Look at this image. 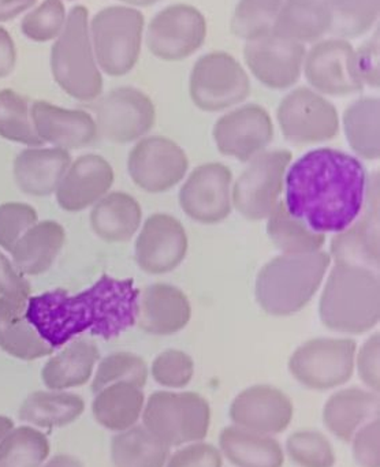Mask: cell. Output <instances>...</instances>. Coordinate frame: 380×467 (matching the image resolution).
Instances as JSON below:
<instances>
[{
	"label": "cell",
	"mask_w": 380,
	"mask_h": 467,
	"mask_svg": "<svg viewBox=\"0 0 380 467\" xmlns=\"http://www.w3.org/2000/svg\"><path fill=\"white\" fill-rule=\"evenodd\" d=\"M367 180L364 164L356 156L318 148L291 161L283 204L316 232L337 234L359 216Z\"/></svg>",
	"instance_id": "2"
},
{
	"label": "cell",
	"mask_w": 380,
	"mask_h": 467,
	"mask_svg": "<svg viewBox=\"0 0 380 467\" xmlns=\"http://www.w3.org/2000/svg\"><path fill=\"white\" fill-rule=\"evenodd\" d=\"M188 249L184 224L169 213H153L137 233L134 260L147 274H169L184 263Z\"/></svg>",
	"instance_id": "17"
},
{
	"label": "cell",
	"mask_w": 380,
	"mask_h": 467,
	"mask_svg": "<svg viewBox=\"0 0 380 467\" xmlns=\"http://www.w3.org/2000/svg\"><path fill=\"white\" fill-rule=\"evenodd\" d=\"M71 161L70 152L59 148L27 147L14 159V181L27 196H51Z\"/></svg>",
	"instance_id": "24"
},
{
	"label": "cell",
	"mask_w": 380,
	"mask_h": 467,
	"mask_svg": "<svg viewBox=\"0 0 380 467\" xmlns=\"http://www.w3.org/2000/svg\"><path fill=\"white\" fill-rule=\"evenodd\" d=\"M252 84L245 66L226 51L201 55L189 74L192 103L204 112H225L245 103Z\"/></svg>",
	"instance_id": "6"
},
{
	"label": "cell",
	"mask_w": 380,
	"mask_h": 467,
	"mask_svg": "<svg viewBox=\"0 0 380 467\" xmlns=\"http://www.w3.org/2000/svg\"><path fill=\"white\" fill-rule=\"evenodd\" d=\"M352 451L360 467H380V422L373 420L363 425L351 441Z\"/></svg>",
	"instance_id": "46"
},
{
	"label": "cell",
	"mask_w": 380,
	"mask_h": 467,
	"mask_svg": "<svg viewBox=\"0 0 380 467\" xmlns=\"http://www.w3.org/2000/svg\"><path fill=\"white\" fill-rule=\"evenodd\" d=\"M283 2L238 0L230 19L231 33L245 43L271 32Z\"/></svg>",
	"instance_id": "39"
},
{
	"label": "cell",
	"mask_w": 380,
	"mask_h": 467,
	"mask_svg": "<svg viewBox=\"0 0 380 467\" xmlns=\"http://www.w3.org/2000/svg\"><path fill=\"white\" fill-rule=\"evenodd\" d=\"M357 74L363 88L378 89L380 87V36L379 26L365 36L359 47H354Z\"/></svg>",
	"instance_id": "45"
},
{
	"label": "cell",
	"mask_w": 380,
	"mask_h": 467,
	"mask_svg": "<svg viewBox=\"0 0 380 467\" xmlns=\"http://www.w3.org/2000/svg\"><path fill=\"white\" fill-rule=\"evenodd\" d=\"M231 170L222 163H204L188 172L178 194L181 210L200 224H217L233 213Z\"/></svg>",
	"instance_id": "13"
},
{
	"label": "cell",
	"mask_w": 380,
	"mask_h": 467,
	"mask_svg": "<svg viewBox=\"0 0 380 467\" xmlns=\"http://www.w3.org/2000/svg\"><path fill=\"white\" fill-rule=\"evenodd\" d=\"M90 229L101 241L122 244L131 241L142 224V210L136 199L123 192H110L90 213Z\"/></svg>",
	"instance_id": "27"
},
{
	"label": "cell",
	"mask_w": 380,
	"mask_h": 467,
	"mask_svg": "<svg viewBox=\"0 0 380 467\" xmlns=\"http://www.w3.org/2000/svg\"><path fill=\"white\" fill-rule=\"evenodd\" d=\"M100 351L88 339H76L63 346L59 353L44 365L41 379L48 389L68 391L84 386L95 372Z\"/></svg>",
	"instance_id": "30"
},
{
	"label": "cell",
	"mask_w": 380,
	"mask_h": 467,
	"mask_svg": "<svg viewBox=\"0 0 380 467\" xmlns=\"http://www.w3.org/2000/svg\"><path fill=\"white\" fill-rule=\"evenodd\" d=\"M379 392L362 387H349L334 392L323 409L327 430L345 443L354 433L373 420L379 419Z\"/></svg>",
	"instance_id": "25"
},
{
	"label": "cell",
	"mask_w": 380,
	"mask_h": 467,
	"mask_svg": "<svg viewBox=\"0 0 380 467\" xmlns=\"http://www.w3.org/2000/svg\"><path fill=\"white\" fill-rule=\"evenodd\" d=\"M332 14L330 36L359 40L378 27L380 0H327Z\"/></svg>",
	"instance_id": "37"
},
{
	"label": "cell",
	"mask_w": 380,
	"mask_h": 467,
	"mask_svg": "<svg viewBox=\"0 0 380 467\" xmlns=\"http://www.w3.org/2000/svg\"><path fill=\"white\" fill-rule=\"evenodd\" d=\"M302 77L308 87L326 98H343L362 92L357 74L354 44L327 36L307 47Z\"/></svg>",
	"instance_id": "10"
},
{
	"label": "cell",
	"mask_w": 380,
	"mask_h": 467,
	"mask_svg": "<svg viewBox=\"0 0 380 467\" xmlns=\"http://www.w3.org/2000/svg\"><path fill=\"white\" fill-rule=\"evenodd\" d=\"M286 452L300 467H332L337 461L329 439L318 431H299L289 436Z\"/></svg>",
	"instance_id": "41"
},
{
	"label": "cell",
	"mask_w": 380,
	"mask_h": 467,
	"mask_svg": "<svg viewBox=\"0 0 380 467\" xmlns=\"http://www.w3.org/2000/svg\"><path fill=\"white\" fill-rule=\"evenodd\" d=\"M170 447L156 439L144 425H134L111 439L114 467H164Z\"/></svg>",
	"instance_id": "36"
},
{
	"label": "cell",
	"mask_w": 380,
	"mask_h": 467,
	"mask_svg": "<svg viewBox=\"0 0 380 467\" xmlns=\"http://www.w3.org/2000/svg\"><path fill=\"white\" fill-rule=\"evenodd\" d=\"M293 402L274 386L258 384L239 392L230 406V419L236 427L275 436L285 432L293 420Z\"/></svg>",
	"instance_id": "19"
},
{
	"label": "cell",
	"mask_w": 380,
	"mask_h": 467,
	"mask_svg": "<svg viewBox=\"0 0 380 467\" xmlns=\"http://www.w3.org/2000/svg\"><path fill=\"white\" fill-rule=\"evenodd\" d=\"M37 222V213L32 205L24 202L0 205V247L10 253L18 239Z\"/></svg>",
	"instance_id": "44"
},
{
	"label": "cell",
	"mask_w": 380,
	"mask_h": 467,
	"mask_svg": "<svg viewBox=\"0 0 380 467\" xmlns=\"http://www.w3.org/2000/svg\"><path fill=\"white\" fill-rule=\"evenodd\" d=\"M128 171L134 185L142 191L166 193L185 180L189 159L185 150L174 140L145 136L129 153Z\"/></svg>",
	"instance_id": "11"
},
{
	"label": "cell",
	"mask_w": 380,
	"mask_h": 467,
	"mask_svg": "<svg viewBox=\"0 0 380 467\" xmlns=\"http://www.w3.org/2000/svg\"><path fill=\"white\" fill-rule=\"evenodd\" d=\"M85 410L79 395L68 391L32 392L19 408L21 421L41 430H55L73 424Z\"/></svg>",
	"instance_id": "34"
},
{
	"label": "cell",
	"mask_w": 380,
	"mask_h": 467,
	"mask_svg": "<svg viewBox=\"0 0 380 467\" xmlns=\"http://www.w3.org/2000/svg\"><path fill=\"white\" fill-rule=\"evenodd\" d=\"M114 169L100 155L88 153L71 161L55 197L68 213H81L103 199L114 185Z\"/></svg>",
	"instance_id": "20"
},
{
	"label": "cell",
	"mask_w": 380,
	"mask_h": 467,
	"mask_svg": "<svg viewBox=\"0 0 380 467\" xmlns=\"http://www.w3.org/2000/svg\"><path fill=\"white\" fill-rule=\"evenodd\" d=\"M208 36L206 16L195 5L180 3L162 11L150 30V44L159 57L184 60L203 48Z\"/></svg>",
	"instance_id": "18"
},
{
	"label": "cell",
	"mask_w": 380,
	"mask_h": 467,
	"mask_svg": "<svg viewBox=\"0 0 380 467\" xmlns=\"http://www.w3.org/2000/svg\"><path fill=\"white\" fill-rule=\"evenodd\" d=\"M356 351L352 337H315L294 350L289 359V372L305 389H334L354 376Z\"/></svg>",
	"instance_id": "8"
},
{
	"label": "cell",
	"mask_w": 380,
	"mask_h": 467,
	"mask_svg": "<svg viewBox=\"0 0 380 467\" xmlns=\"http://www.w3.org/2000/svg\"><path fill=\"white\" fill-rule=\"evenodd\" d=\"M48 455V439L29 425L13 428L0 443V467H40Z\"/></svg>",
	"instance_id": "38"
},
{
	"label": "cell",
	"mask_w": 380,
	"mask_h": 467,
	"mask_svg": "<svg viewBox=\"0 0 380 467\" xmlns=\"http://www.w3.org/2000/svg\"><path fill=\"white\" fill-rule=\"evenodd\" d=\"M379 174H368L364 204L359 216L343 232L332 234V263L354 264L379 271L380 265Z\"/></svg>",
	"instance_id": "15"
},
{
	"label": "cell",
	"mask_w": 380,
	"mask_h": 467,
	"mask_svg": "<svg viewBox=\"0 0 380 467\" xmlns=\"http://www.w3.org/2000/svg\"><path fill=\"white\" fill-rule=\"evenodd\" d=\"M148 369L147 362L134 353H112L106 358L99 359L96 365L95 376L92 380L93 395L111 384L131 383L144 389L147 384Z\"/></svg>",
	"instance_id": "40"
},
{
	"label": "cell",
	"mask_w": 380,
	"mask_h": 467,
	"mask_svg": "<svg viewBox=\"0 0 380 467\" xmlns=\"http://www.w3.org/2000/svg\"><path fill=\"white\" fill-rule=\"evenodd\" d=\"M192 305L180 287L169 283L145 285L137 299L136 326L153 337H170L188 326Z\"/></svg>",
	"instance_id": "21"
},
{
	"label": "cell",
	"mask_w": 380,
	"mask_h": 467,
	"mask_svg": "<svg viewBox=\"0 0 380 467\" xmlns=\"http://www.w3.org/2000/svg\"><path fill=\"white\" fill-rule=\"evenodd\" d=\"M0 137L26 147L44 145L36 134L25 104L10 95L0 96Z\"/></svg>",
	"instance_id": "42"
},
{
	"label": "cell",
	"mask_w": 380,
	"mask_h": 467,
	"mask_svg": "<svg viewBox=\"0 0 380 467\" xmlns=\"http://www.w3.org/2000/svg\"><path fill=\"white\" fill-rule=\"evenodd\" d=\"M267 234L275 249L285 255H310L322 252L326 235L308 226L304 221L289 213L282 202L269 213Z\"/></svg>",
	"instance_id": "35"
},
{
	"label": "cell",
	"mask_w": 380,
	"mask_h": 467,
	"mask_svg": "<svg viewBox=\"0 0 380 467\" xmlns=\"http://www.w3.org/2000/svg\"><path fill=\"white\" fill-rule=\"evenodd\" d=\"M145 395L142 387L117 383L96 392L92 402L96 421L112 432H122L134 427L142 419Z\"/></svg>",
	"instance_id": "32"
},
{
	"label": "cell",
	"mask_w": 380,
	"mask_h": 467,
	"mask_svg": "<svg viewBox=\"0 0 380 467\" xmlns=\"http://www.w3.org/2000/svg\"><path fill=\"white\" fill-rule=\"evenodd\" d=\"M222 465L223 457L219 449L206 441H195L175 451L172 457H169L164 467H222Z\"/></svg>",
	"instance_id": "47"
},
{
	"label": "cell",
	"mask_w": 380,
	"mask_h": 467,
	"mask_svg": "<svg viewBox=\"0 0 380 467\" xmlns=\"http://www.w3.org/2000/svg\"><path fill=\"white\" fill-rule=\"evenodd\" d=\"M40 467H84L81 461L71 455H55L51 460H47Z\"/></svg>",
	"instance_id": "50"
},
{
	"label": "cell",
	"mask_w": 380,
	"mask_h": 467,
	"mask_svg": "<svg viewBox=\"0 0 380 467\" xmlns=\"http://www.w3.org/2000/svg\"><path fill=\"white\" fill-rule=\"evenodd\" d=\"M332 14L327 0H285L272 33L310 47L330 36Z\"/></svg>",
	"instance_id": "28"
},
{
	"label": "cell",
	"mask_w": 380,
	"mask_h": 467,
	"mask_svg": "<svg viewBox=\"0 0 380 467\" xmlns=\"http://www.w3.org/2000/svg\"><path fill=\"white\" fill-rule=\"evenodd\" d=\"M330 265L332 257L324 250L310 255H277L256 277L259 306L275 317L296 315L321 290Z\"/></svg>",
	"instance_id": "4"
},
{
	"label": "cell",
	"mask_w": 380,
	"mask_h": 467,
	"mask_svg": "<svg viewBox=\"0 0 380 467\" xmlns=\"http://www.w3.org/2000/svg\"><path fill=\"white\" fill-rule=\"evenodd\" d=\"M32 122L44 145L49 144L68 152L90 147L99 137L95 119L87 112L36 104Z\"/></svg>",
	"instance_id": "23"
},
{
	"label": "cell",
	"mask_w": 380,
	"mask_h": 467,
	"mask_svg": "<svg viewBox=\"0 0 380 467\" xmlns=\"http://www.w3.org/2000/svg\"><path fill=\"white\" fill-rule=\"evenodd\" d=\"M14 428V422L8 417L0 416V443L5 436Z\"/></svg>",
	"instance_id": "51"
},
{
	"label": "cell",
	"mask_w": 380,
	"mask_h": 467,
	"mask_svg": "<svg viewBox=\"0 0 380 467\" xmlns=\"http://www.w3.org/2000/svg\"><path fill=\"white\" fill-rule=\"evenodd\" d=\"M30 285L26 277L14 266L13 261L0 252V296L29 298Z\"/></svg>",
	"instance_id": "49"
},
{
	"label": "cell",
	"mask_w": 380,
	"mask_h": 467,
	"mask_svg": "<svg viewBox=\"0 0 380 467\" xmlns=\"http://www.w3.org/2000/svg\"><path fill=\"white\" fill-rule=\"evenodd\" d=\"M139 293L133 280L103 275L79 293L55 288L30 296L27 320L54 351L82 335L114 339L136 326Z\"/></svg>",
	"instance_id": "1"
},
{
	"label": "cell",
	"mask_w": 380,
	"mask_h": 467,
	"mask_svg": "<svg viewBox=\"0 0 380 467\" xmlns=\"http://www.w3.org/2000/svg\"><path fill=\"white\" fill-rule=\"evenodd\" d=\"M291 161L293 155L288 150H267L250 159L234 180L233 210L248 221H266L282 202Z\"/></svg>",
	"instance_id": "7"
},
{
	"label": "cell",
	"mask_w": 380,
	"mask_h": 467,
	"mask_svg": "<svg viewBox=\"0 0 380 467\" xmlns=\"http://www.w3.org/2000/svg\"><path fill=\"white\" fill-rule=\"evenodd\" d=\"M219 451L236 467H282L285 452L274 436L230 425L219 435Z\"/></svg>",
	"instance_id": "31"
},
{
	"label": "cell",
	"mask_w": 380,
	"mask_h": 467,
	"mask_svg": "<svg viewBox=\"0 0 380 467\" xmlns=\"http://www.w3.org/2000/svg\"><path fill=\"white\" fill-rule=\"evenodd\" d=\"M380 337L379 334L371 335L354 357V369H357L365 389L379 392L380 375Z\"/></svg>",
	"instance_id": "48"
},
{
	"label": "cell",
	"mask_w": 380,
	"mask_h": 467,
	"mask_svg": "<svg viewBox=\"0 0 380 467\" xmlns=\"http://www.w3.org/2000/svg\"><path fill=\"white\" fill-rule=\"evenodd\" d=\"M319 316L330 331L345 337L373 331L380 318L379 271L332 261L319 301Z\"/></svg>",
	"instance_id": "3"
},
{
	"label": "cell",
	"mask_w": 380,
	"mask_h": 467,
	"mask_svg": "<svg viewBox=\"0 0 380 467\" xmlns=\"http://www.w3.org/2000/svg\"><path fill=\"white\" fill-rule=\"evenodd\" d=\"M151 375L159 386L183 389L195 376V361L185 351L169 348L153 359Z\"/></svg>",
	"instance_id": "43"
},
{
	"label": "cell",
	"mask_w": 380,
	"mask_h": 467,
	"mask_svg": "<svg viewBox=\"0 0 380 467\" xmlns=\"http://www.w3.org/2000/svg\"><path fill=\"white\" fill-rule=\"evenodd\" d=\"M274 134L271 115L256 103H242L223 112L212 130L217 150L242 163L269 150Z\"/></svg>",
	"instance_id": "14"
},
{
	"label": "cell",
	"mask_w": 380,
	"mask_h": 467,
	"mask_svg": "<svg viewBox=\"0 0 380 467\" xmlns=\"http://www.w3.org/2000/svg\"><path fill=\"white\" fill-rule=\"evenodd\" d=\"M307 47L269 32L245 41L244 66L249 76L272 90H290L302 78Z\"/></svg>",
	"instance_id": "12"
},
{
	"label": "cell",
	"mask_w": 380,
	"mask_h": 467,
	"mask_svg": "<svg viewBox=\"0 0 380 467\" xmlns=\"http://www.w3.org/2000/svg\"><path fill=\"white\" fill-rule=\"evenodd\" d=\"M142 18L136 11L110 10L96 25V43L103 67L123 74L133 66L139 51Z\"/></svg>",
	"instance_id": "22"
},
{
	"label": "cell",
	"mask_w": 380,
	"mask_h": 467,
	"mask_svg": "<svg viewBox=\"0 0 380 467\" xmlns=\"http://www.w3.org/2000/svg\"><path fill=\"white\" fill-rule=\"evenodd\" d=\"M29 298L0 296V348L24 361H33L54 353L27 320Z\"/></svg>",
	"instance_id": "26"
},
{
	"label": "cell",
	"mask_w": 380,
	"mask_h": 467,
	"mask_svg": "<svg viewBox=\"0 0 380 467\" xmlns=\"http://www.w3.org/2000/svg\"><path fill=\"white\" fill-rule=\"evenodd\" d=\"M132 2L148 3V2H153V0H132Z\"/></svg>",
	"instance_id": "52"
},
{
	"label": "cell",
	"mask_w": 380,
	"mask_h": 467,
	"mask_svg": "<svg viewBox=\"0 0 380 467\" xmlns=\"http://www.w3.org/2000/svg\"><path fill=\"white\" fill-rule=\"evenodd\" d=\"M155 119V107L151 99L133 88L109 93L96 109L99 137L115 144L137 142L148 136Z\"/></svg>",
	"instance_id": "16"
},
{
	"label": "cell",
	"mask_w": 380,
	"mask_h": 467,
	"mask_svg": "<svg viewBox=\"0 0 380 467\" xmlns=\"http://www.w3.org/2000/svg\"><path fill=\"white\" fill-rule=\"evenodd\" d=\"M142 425L172 447L203 441L211 424L208 400L197 392H153L142 410Z\"/></svg>",
	"instance_id": "5"
},
{
	"label": "cell",
	"mask_w": 380,
	"mask_h": 467,
	"mask_svg": "<svg viewBox=\"0 0 380 467\" xmlns=\"http://www.w3.org/2000/svg\"><path fill=\"white\" fill-rule=\"evenodd\" d=\"M277 120L286 141L294 145L323 144L341 130L337 107L310 87L291 88L277 109Z\"/></svg>",
	"instance_id": "9"
},
{
	"label": "cell",
	"mask_w": 380,
	"mask_h": 467,
	"mask_svg": "<svg viewBox=\"0 0 380 467\" xmlns=\"http://www.w3.org/2000/svg\"><path fill=\"white\" fill-rule=\"evenodd\" d=\"M341 126L346 141L360 161H378L380 156V101L362 96L346 107Z\"/></svg>",
	"instance_id": "33"
},
{
	"label": "cell",
	"mask_w": 380,
	"mask_h": 467,
	"mask_svg": "<svg viewBox=\"0 0 380 467\" xmlns=\"http://www.w3.org/2000/svg\"><path fill=\"white\" fill-rule=\"evenodd\" d=\"M66 241V232L55 221L33 224L11 250V261L24 276L44 274L54 265Z\"/></svg>",
	"instance_id": "29"
}]
</instances>
